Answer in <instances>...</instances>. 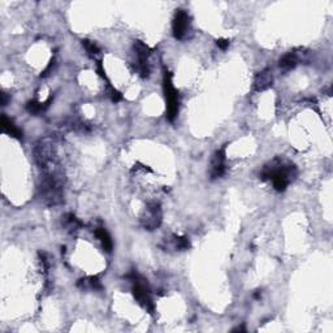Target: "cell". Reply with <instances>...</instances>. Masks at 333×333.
<instances>
[{
	"label": "cell",
	"mask_w": 333,
	"mask_h": 333,
	"mask_svg": "<svg viewBox=\"0 0 333 333\" xmlns=\"http://www.w3.org/2000/svg\"><path fill=\"white\" fill-rule=\"evenodd\" d=\"M51 102H52V96H48V99L43 103L38 102V100H29L26 103V110L33 116H39V115H42L50 107Z\"/></svg>",
	"instance_id": "obj_14"
},
{
	"label": "cell",
	"mask_w": 333,
	"mask_h": 333,
	"mask_svg": "<svg viewBox=\"0 0 333 333\" xmlns=\"http://www.w3.org/2000/svg\"><path fill=\"white\" fill-rule=\"evenodd\" d=\"M189 30H190V16L184 9H177L174 13L173 21H172L173 37L178 41H182L188 36Z\"/></svg>",
	"instance_id": "obj_9"
},
{
	"label": "cell",
	"mask_w": 333,
	"mask_h": 333,
	"mask_svg": "<svg viewBox=\"0 0 333 333\" xmlns=\"http://www.w3.org/2000/svg\"><path fill=\"white\" fill-rule=\"evenodd\" d=\"M227 173V145L216 150L209 164V177L211 180L221 178Z\"/></svg>",
	"instance_id": "obj_8"
},
{
	"label": "cell",
	"mask_w": 333,
	"mask_h": 333,
	"mask_svg": "<svg viewBox=\"0 0 333 333\" xmlns=\"http://www.w3.org/2000/svg\"><path fill=\"white\" fill-rule=\"evenodd\" d=\"M126 279L131 281V294H133L135 301L138 302V305H141L150 314H154L155 312V305H154L151 291H150L147 280H145L135 271H131L130 273H128Z\"/></svg>",
	"instance_id": "obj_4"
},
{
	"label": "cell",
	"mask_w": 333,
	"mask_h": 333,
	"mask_svg": "<svg viewBox=\"0 0 333 333\" xmlns=\"http://www.w3.org/2000/svg\"><path fill=\"white\" fill-rule=\"evenodd\" d=\"M33 156L36 164L42 172L61 168L57 154L56 139L53 137H43L38 139L33 149Z\"/></svg>",
	"instance_id": "obj_3"
},
{
	"label": "cell",
	"mask_w": 333,
	"mask_h": 333,
	"mask_svg": "<svg viewBox=\"0 0 333 333\" xmlns=\"http://www.w3.org/2000/svg\"><path fill=\"white\" fill-rule=\"evenodd\" d=\"M107 94H108L110 99L114 103H117V102H120V100H123V94H121V92L117 89H115L114 86L111 85V82L107 83Z\"/></svg>",
	"instance_id": "obj_19"
},
{
	"label": "cell",
	"mask_w": 333,
	"mask_h": 333,
	"mask_svg": "<svg viewBox=\"0 0 333 333\" xmlns=\"http://www.w3.org/2000/svg\"><path fill=\"white\" fill-rule=\"evenodd\" d=\"M298 61H299V56H298V53L295 51H291V52H288L287 55H284L283 57L279 61V67L283 71L288 72L291 71V69H294L297 67Z\"/></svg>",
	"instance_id": "obj_15"
},
{
	"label": "cell",
	"mask_w": 333,
	"mask_h": 333,
	"mask_svg": "<svg viewBox=\"0 0 333 333\" xmlns=\"http://www.w3.org/2000/svg\"><path fill=\"white\" fill-rule=\"evenodd\" d=\"M9 100H11V98L8 96L7 92H1V106H7Z\"/></svg>",
	"instance_id": "obj_22"
},
{
	"label": "cell",
	"mask_w": 333,
	"mask_h": 333,
	"mask_svg": "<svg viewBox=\"0 0 333 333\" xmlns=\"http://www.w3.org/2000/svg\"><path fill=\"white\" fill-rule=\"evenodd\" d=\"M297 176L298 169L295 164L280 156L267 163L260 173V178L263 181H271L273 189L279 193L285 192Z\"/></svg>",
	"instance_id": "obj_1"
},
{
	"label": "cell",
	"mask_w": 333,
	"mask_h": 333,
	"mask_svg": "<svg viewBox=\"0 0 333 333\" xmlns=\"http://www.w3.org/2000/svg\"><path fill=\"white\" fill-rule=\"evenodd\" d=\"M55 64H56V63H55V57H52V59H51V60H50V63H48V65H47V67H46V69H44V71L42 72V75H41V77H42V78L48 77V76H50L51 73H52L53 67H55Z\"/></svg>",
	"instance_id": "obj_20"
},
{
	"label": "cell",
	"mask_w": 333,
	"mask_h": 333,
	"mask_svg": "<svg viewBox=\"0 0 333 333\" xmlns=\"http://www.w3.org/2000/svg\"><path fill=\"white\" fill-rule=\"evenodd\" d=\"M61 224L65 228V231L71 232V233L80 231L81 228H83V223L76 216L75 213L72 212L65 213L64 216H63V220H61Z\"/></svg>",
	"instance_id": "obj_12"
},
{
	"label": "cell",
	"mask_w": 333,
	"mask_h": 333,
	"mask_svg": "<svg viewBox=\"0 0 333 333\" xmlns=\"http://www.w3.org/2000/svg\"><path fill=\"white\" fill-rule=\"evenodd\" d=\"M172 242H173L174 249L178 250V251H186V250L190 249V241H189V238L185 237V236L173 234V236H172Z\"/></svg>",
	"instance_id": "obj_17"
},
{
	"label": "cell",
	"mask_w": 333,
	"mask_h": 333,
	"mask_svg": "<svg viewBox=\"0 0 333 333\" xmlns=\"http://www.w3.org/2000/svg\"><path fill=\"white\" fill-rule=\"evenodd\" d=\"M133 50L137 56V71L142 78H147L150 76L149 57L153 53V50L142 41H135L133 44Z\"/></svg>",
	"instance_id": "obj_7"
},
{
	"label": "cell",
	"mask_w": 333,
	"mask_h": 333,
	"mask_svg": "<svg viewBox=\"0 0 333 333\" xmlns=\"http://www.w3.org/2000/svg\"><path fill=\"white\" fill-rule=\"evenodd\" d=\"M260 295H262L260 291H256L255 293H254V298H255V299H259V298H260Z\"/></svg>",
	"instance_id": "obj_24"
},
{
	"label": "cell",
	"mask_w": 333,
	"mask_h": 333,
	"mask_svg": "<svg viewBox=\"0 0 333 333\" xmlns=\"http://www.w3.org/2000/svg\"><path fill=\"white\" fill-rule=\"evenodd\" d=\"M81 43H82V46L85 47V50L87 51V53H89L90 56H96V55H98V53L100 52V48H99V46H98V44H96L95 42H92V41H90V39H82L81 41Z\"/></svg>",
	"instance_id": "obj_18"
},
{
	"label": "cell",
	"mask_w": 333,
	"mask_h": 333,
	"mask_svg": "<svg viewBox=\"0 0 333 333\" xmlns=\"http://www.w3.org/2000/svg\"><path fill=\"white\" fill-rule=\"evenodd\" d=\"M65 176L61 168L42 172L38 185V197L41 202L48 207L64 202Z\"/></svg>",
	"instance_id": "obj_2"
},
{
	"label": "cell",
	"mask_w": 333,
	"mask_h": 333,
	"mask_svg": "<svg viewBox=\"0 0 333 333\" xmlns=\"http://www.w3.org/2000/svg\"><path fill=\"white\" fill-rule=\"evenodd\" d=\"M1 130H3V133H5L7 135H9L12 138L18 139V141H21V139L24 138V131L18 128L17 125L13 123V120L9 119L7 115H3V116H1Z\"/></svg>",
	"instance_id": "obj_11"
},
{
	"label": "cell",
	"mask_w": 333,
	"mask_h": 333,
	"mask_svg": "<svg viewBox=\"0 0 333 333\" xmlns=\"http://www.w3.org/2000/svg\"><path fill=\"white\" fill-rule=\"evenodd\" d=\"M163 91L166 98V119L170 123L176 120L178 114V91L173 85V75L172 72L164 68L163 71Z\"/></svg>",
	"instance_id": "obj_5"
},
{
	"label": "cell",
	"mask_w": 333,
	"mask_h": 333,
	"mask_svg": "<svg viewBox=\"0 0 333 333\" xmlns=\"http://www.w3.org/2000/svg\"><path fill=\"white\" fill-rule=\"evenodd\" d=\"M77 287L81 289H91V291H102L103 285L98 276H89L80 279L77 281Z\"/></svg>",
	"instance_id": "obj_16"
},
{
	"label": "cell",
	"mask_w": 333,
	"mask_h": 333,
	"mask_svg": "<svg viewBox=\"0 0 333 333\" xmlns=\"http://www.w3.org/2000/svg\"><path fill=\"white\" fill-rule=\"evenodd\" d=\"M94 234H95V237L99 240L100 245H102L103 250L106 252H111L114 250V241H112V237L110 236V233L104 229L103 227L96 228L95 231H94Z\"/></svg>",
	"instance_id": "obj_13"
},
{
	"label": "cell",
	"mask_w": 333,
	"mask_h": 333,
	"mask_svg": "<svg viewBox=\"0 0 333 333\" xmlns=\"http://www.w3.org/2000/svg\"><path fill=\"white\" fill-rule=\"evenodd\" d=\"M229 44H231V41L227 38H220L216 41V46L219 47L220 50H223V51H227Z\"/></svg>",
	"instance_id": "obj_21"
},
{
	"label": "cell",
	"mask_w": 333,
	"mask_h": 333,
	"mask_svg": "<svg viewBox=\"0 0 333 333\" xmlns=\"http://www.w3.org/2000/svg\"><path fill=\"white\" fill-rule=\"evenodd\" d=\"M272 85H273L272 72H271L269 68H266V69L260 71L258 75L255 76L254 82H252V90L256 92L266 91V90H268Z\"/></svg>",
	"instance_id": "obj_10"
},
{
	"label": "cell",
	"mask_w": 333,
	"mask_h": 333,
	"mask_svg": "<svg viewBox=\"0 0 333 333\" xmlns=\"http://www.w3.org/2000/svg\"><path fill=\"white\" fill-rule=\"evenodd\" d=\"M163 223V209L159 202H150L146 205L141 215V225L146 231H155Z\"/></svg>",
	"instance_id": "obj_6"
},
{
	"label": "cell",
	"mask_w": 333,
	"mask_h": 333,
	"mask_svg": "<svg viewBox=\"0 0 333 333\" xmlns=\"http://www.w3.org/2000/svg\"><path fill=\"white\" fill-rule=\"evenodd\" d=\"M233 332H246V328H245L244 326L241 327H237V328H234Z\"/></svg>",
	"instance_id": "obj_23"
}]
</instances>
